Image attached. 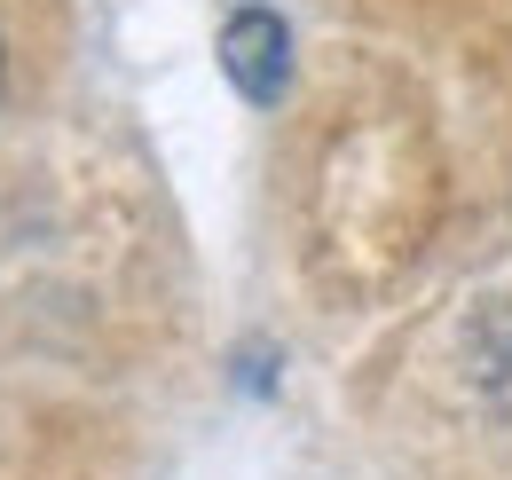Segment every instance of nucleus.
<instances>
[{
    "label": "nucleus",
    "mask_w": 512,
    "mask_h": 480,
    "mask_svg": "<svg viewBox=\"0 0 512 480\" xmlns=\"http://www.w3.org/2000/svg\"><path fill=\"white\" fill-rule=\"evenodd\" d=\"M221 71H229V87H237L245 103H260V111L292 87V32H284V16H276L268 0H237V8H229V24H221Z\"/></svg>",
    "instance_id": "1"
},
{
    "label": "nucleus",
    "mask_w": 512,
    "mask_h": 480,
    "mask_svg": "<svg viewBox=\"0 0 512 480\" xmlns=\"http://www.w3.org/2000/svg\"><path fill=\"white\" fill-rule=\"evenodd\" d=\"M0 87H8V56H0Z\"/></svg>",
    "instance_id": "2"
}]
</instances>
